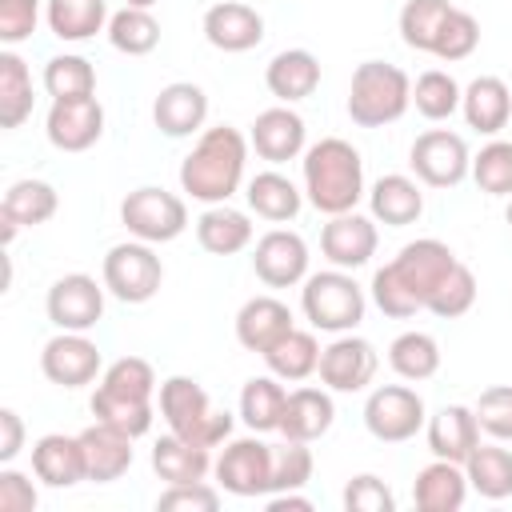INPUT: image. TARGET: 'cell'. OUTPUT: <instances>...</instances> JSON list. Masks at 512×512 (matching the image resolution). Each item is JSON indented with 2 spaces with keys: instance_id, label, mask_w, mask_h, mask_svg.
<instances>
[{
  "instance_id": "obj_18",
  "label": "cell",
  "mask_w": 512,
  "mask_h": 512,
  "mask_svg": "<svg viewBox=\"0 0 512 512\" xmlns=\"http://www.w3.org/2000/svg\"><path fill=\"white\" fill-rule=\"evenodd\" d=\"M248 144L256 148L260 160L288 164V160L304 156V148H308V124H304L300 112H292V104H276V108H264L252 120Z\"/></svg>"
},
{
  "instance_id": "obj_12",
  "label": "cell",
  "mask_w": 512,
  "mask_h": 512,
  "mask_svg": "<svg viewBox=\"0 0 512 512\" xmlns=\"http://www.w3.org/2000/svg\"><path fill=\"white\" fill-rule=\"evenodd\" d=\"M104 292V280L96 284V276L88 272H68L48 288L44 312L60 332H88L104 316Z\"/></svg>"
},
{
  "instance_id": "obj_32",
  "label": "cell",
  "mask_w": 512,
  "mask_h": 512,
  "mask_svg": "<svg viewBox=\"0 0 512 512\" xmlns=\"http://www.w3.org/2000/svg\"><path fill=\"white\" fill-rule=\"evenodd\" d=\"M244 200H248V208H252L260 220H268V224H288V220H296V212L304 208V192H300L284 172H276V168L256 172V176L248 180V188H244Z\"/></svg>"
},
{
  "instance_id": "obj_40",
  "label": "cell",
  "mask_w": 512,
  "mask_h": 512,
  "mask_svg": "<svg viewBox=\"0 0 512 512\" xmlns=\"http://www.w3.org/2000/svg\"><path fill=\"white\" fill-rule=\"evenodd\" d=\"M92 416L100 424H112V428L128 432L132 440H140L152 428V420H156V404L152 400H140V396H120V392H108V388L96 384V392H92Z\"/></svg>"
},
{
  "instance_id": "obj_8",
  "label": "cell",
  "mask_w": 512,
  "mask_h": 512,
  "mask_svg": "<svg viewBox=\"0 0 512 512\" xmlns=\"http://www.w3.org/2000/svg\"><path fill=\"white\" fill-rule=\"evenodd\" d=\"M212 476L220 484V492L228 496H268L272 492V444L260 440V432L252 436H228L216 464H212Z\"/></svg>"
},
{
  "instance_id": "obj_1",
  "label": "cell",
  "mask_w": 512,
  "mask_h": 512,
  "mask_svg": "<svg viewBox=\"0 0 512 512\" xmlns=\"http://www.w3.org/2000/svg\"><path fill=\"white\" fill-rule=\"evenodd\" d=\"M456 264H460L456 252L444 240H436V236L412 240L384 268H376V276H372V304L384 316H392V320H408V316L428 308L432 292L440 288V280Z\"/></svg>"
},
{
  "instance_id": "obj_43",
  "label": "cell",
  "mask_w": 512,
  "mask_h": 512,
  "mask_svg": "<svg viewBox=\"0 0 512 512\" xmlns=\"http://www.w3.org/2000/svg\"><path fill=\"white\" fill-rule=\"evenodd\" d=\"M460 96H464V88L456 84V76L440 72V68L420 72L412 84V104L424 120H448L452 112H460Z\"/></svg>"
},
{
  "instance_id": "obj_5",
  "label": "cell",
  "mask_w": 512,
  "mask_h": 512,
  "mask_svg": "<svg viewBox=\"0 0 512 512\" xmlns=\"http://www.w3.org/2000/svg\"><path fill=\"white\" fill-rule=\"evenodd\" d=\"M412 108V80L404 68L384 60H364L352 72L348 84V116L360 128H384L396 124Z\"/></svg>"
},
{
  "instance_id": "obj_34",
  "label": "cell",
  "mask_w": 512,
  "mask_h": 512,
  "mask_svg": "<svg viewBox=\"0 0 512 512\" xmlns=\"http://www.w3.org/2000/svg\"><path fill=\"white\" fill-rule=\"evenodd\" d=\"M44 16H48L52 36L64 44L92 40L96 32L108 28V4L104 0H48Z\"/></svg>"
},
{
  "instance_id": "obj_48",
  "label": "cell",
  "mask_w": 512,
  "mask_h": 512,
  "mask_svg": "<svg viewBox=\"0 0 512 512\" xmlns=\"http://www.w3.org/2000/svg\"><path fill=\"white\" fill-rule=\"evenodd\" d=\"M100 388L108 392H120V396H140V400H152L156 396V372L144 356H120L112 360L104 372H100Z\"/></svg>"
},
{
  "instance_id": "obj_2",
  "label": "cell",
  "mask_w": 512,
  "mask_h": 512,
  "mask_svg": "<svg viewBox=\"0 0 512 512\" xmlns=\"http://www.w3.org/2000/svg\"><path fill=\"white\" fill-rule=\"evenodd\" d=\"M248 136L232 124L204 128L192 152L180 160V188L200 204H228L248 168Z\"/></svg>"
},
{
  "instance_id": "obj_51",
  "label": "cell",
  "mask_w": 512,
  "mask_h": 512,
  "mask_svg": "<svg viewBox=\"0 0 512 512\" xmlns=\"http://www.w3.org/2000/svg\"><path fill=\"white\" fill-rule=\"evenodd\" d=\"M344 508L348 512H396V496L380 476L360 472L344 484Z\"/></svg>"
},
{
  "instance_id": "obj_14",
  "label": "cell",
  "mask_w": 512,
  "mask_h": 512,
  "mask_svg": "<svg viewBox=\"0 0 512 512\" xmlns=\"http://www.w3.org/2000/svg\"><path fill=\"white\" fill-rule=\"evenodd\" d=\"M40 372L56 384V388H84L104 372L100 348L84 336V332H56L44 348H40Z\"/></svg>"
},
{
  "instance_id": "obj_50",
  "label": "cell",
  "mask_w": 512,
  "mask_h": 512,
  "mask_svg": "<svg viewBox=\"0 0 512 512\" xmlns=\"http://www.w3.org/2000/svg\"><path fill=\"white\" fill-rule=\"evenodd\" d=\"M476 420H480V432L492 436V440H512V384H492L480 392V400L472 404Z\"/></svg>"
},
{
  "instance_id": "obj_25",
  "label": "cell",
  "mask_w": 512,
  "mask_h": 512,
  "mask_svg": "<svg viewBox=\"0 0 512 512\" xmlns=\"http://www.w3.org/2000/svg\"><path fill=\"white\" fill-rule=\"evenodd\" d=\"M468 500V472L456 460H432L412 480V504L420 512H456Z\"/></svg>"
},
{
  "instance_id": "obj_57",
  "label": "cell",
  "mask_w": 512,
  "mask_h": 512,
  "mask_svg": "<svg viewBox=\"0 0 512 512\" xmlns=\"http://www.w3.org/2000/svg\"><path fill=\"white\" fill-rule=\"evenodd\" d=\"M124 4H128V8H152L156 0H124Z\"/></svg>"
},
{
  "instance_id": "obj_20",
  "label": "cell",
  "mask_w": 512,
  "mask_h": 512,
  "mask_svg": "<svg viewBox=\"0 0 512 512\" xmlns=\"http://www.w3.org/2000/svg\"><path fill=\"white\" fill-rule=\"evenodd\" d=\"M200 28H204V40L220 52H248L264 40V16L252 4H240V0L212 4L204 12Z\"/></svg>"
},
{
  "instance_id": "obj_11",
  "label": "cell",
  "mask_w": 512,
  "mask_h": 512,
  "mask_svg": "<svg viewBox=\"0 0 512 512\" xmlns=\"http://www.w3.org/2000/svg\"><path fill=\"white\" fill-rule=\"evenodd\" d=\"M408 168L428 188H456L464 176H472V152L464 136L448 128H428L408 148Z\"/></svg>"
},
{
  "instance_id": "obj_17",
  "label": "cell",
  "mask_w": 512,
  "mask_h": 512,
  "mask_svg": "<svg viewBox=\"0 0 512 512\" xmlns=\"http://www.w3.org/2000/svg\"><path fill=\"white\" fill-rule=\"evenodd\" d=\"M44 132H48V144L60 152H88L104 136V104L96 96L52 100Z\"/></svg>"
},
{
  "instance_id": "obj_52",
  "label": "cell",
  "mask_w": 512,
  "mask_h": 512,
  "mask_svg": "<svg viewBox=\"0 0 512 512\" xmlns=\"http://www.w3.org/2000/svg\"><path fill=\"white\" fill-rule=\"evenodd\" d=\"M156 508H164V512H216V508H220V488H212L208 480L168 484V488L160 492Z\"/></svg>"
},
{
  "instance_id": "obj_7",
  "label": "cell",
  "mask_w": 512,
  "mask_h": 512,
  "mask_svg": "<svg viewBox=\"0 0 512 512\" xmlns=\"http://www.w3.org/2000/svg\"><path fill=\"white\" fill-rule=\"evenodd\" d=\"M100 280H104L108 296H116L120 304H148L164 284V264L152 244L132 236V240L108 248Z\"/></svg>"
},
{
  "instance_id": "obj_23",
  "label": "cell",
  "mask_w": 512,
  "mask_h": 512,
  "mask_svg": "<svg viewBox=\"0 0 512 512\" xmlns=\"http://www.w3.org/2000/svg\"><path fill=\"white\" fill-rule=\"evenodd\" d=\"M292 328H296L292 308L284 300H276V296H252L236 312V340L248 352H268Z\"/></svg>"
},
{
  "instance_id": "obj_42",
  "label": "cell",
  "mask_w": 512,
  "mask_h": 512,
  "mask_svg": "<svg viewBox=\"0 0 512 512\" xmlns=\"http://www.w3.org/2000/svg\"><path fill=\"white\" fill-rule=\"evenodd\" d=\"M44 92L52 100H76V96H96V68L76 56V52H60L44 64Z\"/></svg>"
},
{
  "instance_id": "obj_46",
  "label": "cell",
  "mask_w": 512,
  "mask_h": 512,
  "mask_svg": "<svg viewBox=\"0 0 512 512\" xmlns=\"http://www.w3.org/2000/svg\"><path fill=\"white\" fill-rule=\"evenodd\" d=\"M472 180L488 196H512V140H488L472 156Z\"/></svg>"
},
{
  "instance_id": "obj_15",
  "label": "cell",
  "mask_w": 512,
  "mask_h": 512,
  "mask_svg": "<svg viewBox=\"0 0 512 512\" xmlns=\"http://www.w3.org/2000/svg\"><path fill=\"white\" fill-rule=\"evenodd\" d=\"M376 244H380L376 220L372 216H360L356 208L352 212H340V216H328V224L320 228V252H324V260L332 268H344V272L364 268L376 256Z\"/></svg>"
},
{
  "instance_id": "obj_36",
  "label": "cell",
  "mask_w": 512,
  "mask_h": 512,
  "mask_svg": "<svg viewBox=\"0 0 512 512\" xmlns=\"http://www.w3.org/2000/svg\"><path fill=\"white\" fill-rule=\"evenodd\" d=\"M32 116V72L20 52H0V128H20Z\"/></svg>"
},
{
  "instance_id": "obj_13",
  "label": "cell",
  "mask_w": 512,
  "mask_h": 512,
  "mask_svg": "<svg viewBox=\"0 0 512 512\" xmlns=\"http://www.w3.org/2000/svg\"><path fill=\"white\" fill-rule=\"evenodd\" d=\"M380 356L372 348V340L356 336V332H340L324 352H320V384L328 392H364L376 380Z\"/></svg>"
},
{
  "instance_id": "obj_37",
  "label": "cell",
  "mask_w": 512,
  "mask_h": 512,
  "mask_svg": "<svg viewBox=\"0 0 512 512\" xmlns=\"http://www.w3.org/2000/svg\"><path fill=\"white\" fill-rule=\"evenodd\" d=\"M468 488L480 492L484 500H504L512 496V452L496 444H476V452L464 460Z\"/></svg>"
},
{
  "instance_id": "obj_55",
  "label": "cell",
  "mask_w": 512,
  "mask_h": 512,
  "mask_svg": "<svg viewBox=\"0 0 512 512\" xmlns=\"http://www.w3.org/2000/svg\"><path fill=\"white\" fill-rule=\"evenodd\" d=\"M24 448V420L12 408H0V464H12Z\"/></svg>"
},
{
  "instance_id": "obj_54",
  "label": "cell",
  "mask_w": 512,
  "mask_h": 512,
  "mask_svg": "<svg viewBox=\"0 0 512 512\" xmlns=\"http://www.w3.org/2000/svg\"><path fill=\"white\" fill-rule=\"evenodd\" d=\"M36 504H40L36 484L24 472L4 464L0 468V512H36Z\"/></svg>"
},
{
  "instance_id": "obj_35",
  "label": "cell",
  "mask_w": 512,
  "mask_h": 512,
  "mask_svg": "<svg viewBox=\"0 0 512 512\" xmlns=\"http://www.w3.org/2000/svg\"><path fill=\"white\" fill-rule=\"evenodd\" d=\"M288 392L280 384V376H252L240 388V420L248 424V432H280V416H284Z\"/></svg>"
},
{
  "instance_id": "obj_49",
  "label": "cell",
  "mask_w": 512,
  "mask_h": 512,
  "mask_svg": "<svg viewBox=\"0 0 512 512\" xmlns=\"http://www.w3.org/2000/svg\"><path fill=\"white\" fill-rule=\"evenodd\" d=\"M472 304H476V276H472L468 264H456V268L440 280V288L432 292L428 312L440 316V320H456V316H464Z\"/></svg>"
},
{
  "instance_id": "obj_21",
  "label": "cell",
  "mask_w": 512,
  "mask_h": 512,
  "mask_svg": "<svg viewBox=\"0 0 512 512\" xmlns=\"http://www.w3.org/2000/svg\"><path fill=\"white\" fill-rule=\"evenodd\" d=\"M32 476H36L44 488H72V484L88 480L80 436H64V432L40 436V440L32 444Z\"/></svg>"
},
{
  "instance_id": "obj_44",
  "label": "cell",
  "mask_w": 512,
  "mask_h": 512,
  "mask_svg": "<svg viewBox=\"0 0 512 512\" xmlns=\"http://www.w3.org/2000/svg\"><path fill=\"white\" fill-rule=\"evenodd\" d=\"M452 12V0H404L400 8V40L412 52H432V40Z\"/></svg>"
},
{
  "instance_id": "obj_38",
  "label": "cell",
  "mask_w": 512,
  "mask_h": 512,
  "mask_svg": "<svg viewBox=\"0 0 512 512\" xmlns=\"http://www.w3.org/2000/svg\"><path fill=\"white\" fill-rule=\"evenodd\" d=\"M60 208V196L48 180H16L4 200H0V216L16 220L20 228H36V224H48Z\"/></svg>"
},
{
  "instance_id": "obj_26",
  "label": "cell",
  "mask_w": 512,
  "mask_h": 512,
  "mask_svg": "<svg viewBox=\"0 0 512 512\" xmlns=\"http://www.w3.org/2000/svg\"><path fill=\"white\" fill-rule=\"evenodd\" d=\"M460 112H464V124L472 132L496 136L512 120V92L500 76H476L460 96Z\"/></svg>"
},
{
  "instance_id": "obj_4",
  "label": "cell",
  "mask_w": 512,
  "mask_h": 512,
  "mask_svg": "<svg viewBox=\"0 0 512 512\" xmlns=\"http://www.w3.org/2000/svg\"><path fill=\"white\" fill-rule=\"evenodd\" d=\"M156 400H160V416H164L168 432H176V436H184V440H192L200 448H220L232 436L236 416L224 412V408H212L208 392L192 376L160 380Z\"/></svg>"
},
{
  "instance_id": "obj_33",
  "label": "cell",
  "mask_w": 512,
  "mask_h": 512,
  "mask_svg": "<svg viewBox=\"0 0 512 512\" xmlns=\"http://www.w3.org/2000/svg\"><path fill=\"white\" fill-rule=\"evenodd\" d=\"M320 340H316V332H308V328H292V332H284L268 352H260L264 356V364H268V372L272 376H280L284 384L292 380H308V376H316V368H320Z\"/></svg>"
},
{
  "instance_id": "obj_22",
  "label": "cell",
  "mask_w": 512,
  "mask_h": 512,
  "mask_svg": "<svg viewBox=\"0 0 512 512\" xmlns=\"http://www.w3.org/2000/svg\"><path fill=\"white\" fill-rule=\"evenodd\" d=\"M424 432H428V448L436 460L464 464L480 444V420L468 404H444L436 416H428Z\"/></svg>"
},
{
  "instance_id": "obj_39",
  "label": "cell",
  "mask_w": 512,
  "mask_h": 512,
  "mask_svg": "<svg viewBox=\"0 0 512 512\" xmlns=\"http://www.w3.org/2000/svg\"><path fill=\"white\" fill-rule=\"evenodd\" d=\"M388 364L400 380H412V384L432 380L440 372V344L428 332H400L388 344Z\"/></svg>"
},
{
  "instance_id": "obj_31",
  "label": "cell",
  "mask_w": 512,
  "mask_h": 512,
  "mask_svg": "<svg viewBox=\"0 0 512 512\" xmlns=\"http://www.w3.org/2000/svg\"><path fill=\"white\" fill-rule=\"evenodd\" d=\"M212 448H200V444H192V440H184V436H176V432H168V436H160L156 444H152V468H156V476L164 480V484H192V480H204L208 472H212Z\"/></svg>"
},
{
  "instance_id": "obj_24",
  "label": "cell",
  "mask_w": 512,
  "mask_h": 512,
  "mask_svg": "<svg viewBox=\"0 0 512 512\" xmlns=\"http://www.w3.org/2000/svg\"><path fill=\"white\" fill-rule=\"evenodd\" d=\"M80 444H84V468L92 484H112L132 468V436L112 424H100V420L88 424L80 432Z\"/></svg>"
},
{
  "instance_id": "obj_6",
  "label": "cell",
  "mask_w": 512,
  "mask_h": 512,
  "mask_svg": "<svg viewBox=\"0 0 512 512\" xmlns=\"http://www.w3.org/2000/svg\"><path fill=\"white\" fill-rule=\"evenodd\" d=\"M364 288L352 280V272L344 268H328V272H308L304 288H300V312L316 332H356L364 320Z\"/></svg>"
},
{
  "instance_id": "obj_10",
  "label": "cell",
  "mask_w": 512,
  "mask_h": 512,
  "mask_svg": "<svg viewBox=\"0 0 512 512\" xmlns=\"http://www.w3.org/2000/svg\"><path fill=\"white\" fill-rule=\"evenodd\" d=\"M428 424L424 396L408 384H380L364 400V428L384 444H404Z\"/></svg>"
},
{
  "instance_id": "obj_53",
  "label": "cell",
  "mask_w": 512,
  "mask_h": 512,
  "mask_svg": "<svg viewBox=\"0 0 512 512\" xmlns=\"http://www.w3.org/2000/svg\"><path fill=\"white\" fill-rule=\"evenodd\" d=\"M40 0H0V44H20L36 32Z\"/></svg>"
},
{
  "instance_id": "obj_16",
  "label": "cell",
  "mask_w": 512,
  "mask_h": 512,
  "mask_svg": "<svg viewBox=\"0 0 512 512\" xmlns=\"http://www.w3.org/2000/svg\"><path fill=\"white\" fill-rule=\"evenodd\" d=\"M252 272L268 284V288H292L304 284L308 276V244L300 232L292 228H272L256 240L252 248Z\"/></svg>"
},
{
  "instance_id": "obj_27",
  "label": "cell",
  "mask_w": 512,
  "mask_h": 512,
  "mask_svg": "<svg viewBox=\"0 0 512 512\" xmlns=\"http://www.w3.org/2000/svg\"><path fill=\"white\" fill-rule=\"evenodd\" d=\"M264 84L280 104H296L308 100L320 88V60L308 48H284L268 60L264 68Z\"/></svg>"
},
{
  "instance_id": "obj_58",
  "label": "cell",
  "mask_w": 512,
  "mask_h": 512,
  "mask_svg": "<svg viewBox=\"0 0 512 512\" xmlns=\"http://www.w3.org/2000/svg\"><path fill=\"white\" fill-rule=\"evenodd\" d=\"M504 220H508V228H512V200H508V208H504Z\"/></svg>"
},
{
  "instance_id": "obj_28",
  "label": "cell",
  "mask_w": 512,
  "mask_h": 512,
  "mask_svg": "<svg viewBox=\"0 0 512 512\" xmlns=\"http://www.w3.org/2000/svg\"><path fill=\"white\" fill-rule=\"evenodd\" d=\"M368 208H372V220L388 224V228H408L420 220L424 212V192H420V180L404 176V172H388L380 176L372 188H368Z\"/></svg>"
},
{
  "instance_id": "obj_56",
  "label": "cell",
  "mask_w": 512,
  "mask_h": 512,
  "mask_svg": "<svg viewBox=\"0 0 512 512\" xmlns=\"http://www.w3.org/2000/svg\"><path fill=\"white\" fill-rule=\"evenodd\" d=\"M264 504H268V512H312V500L300 496V488L296 492H272Z\"/></svg>"
},
{
  "instance_id": "obj_47",
  "label": "cell",
  "mask_w": 512,
  "mask_h": 512,
  "mask_svg": "<svg viewBox=\"0 0 512 512\" xmlns=\"http://www.w3.org/2000/svg\"><path fill=\"white\" fill-rule=\"evenodd\" d=\"M476 44H480V24H476V16L452 4V12L444 16V24H440V32H436V40H432V56H436V60H448V64H452V60H468V56L476 52Z\"/></svg>"
},
{
  "instance_id": "obj_45",
  "label": "cell",
  "mask_w": 512,
  "mask_h": 512,
  "mask_svg": "<svg viewBox=\"0 0 512 512\" xmlns=\"http://www.w3.org/2000/svg\"><path fill=\"white\" fill-rule=\"evenodd\" d=\"M312 468H316V460H312V448L304 440H288L284 436L280 444H272V492L304 488L312 480Z\"/></svg>"
},
{
  "instance_id": "obj_30",
  "label": "cell",
  "mask_w": 512,
  "mask_h": 512,
  "mask_svg": "<svg viewBox=\"0 0 512 512\" xmlns=\"http://www.w3.org/2000/svg\"><path fill=\"white\" fill-rule=\"evenodd\" d=\"M196 240L212 256H236L252 244V220L232 204H208L196 216Z\"/></svg>"
},
{
  "instance_id": "obj_19",
  "label": "cell",
  "mask_w": 512,
  "mask_h": 512,
  "mask_svg": "<svg viewBox=\"0 0 512 512\" xmlns=\"http://www.w3.org/2000/svg\"><path fill=\"white\" fill-rule=\"evenodd\" d=\"M152 120L164 136L180 140V136H192V132H204V120H208V92L192 80H172L156 92L152 100Z\"/></svg>"
},
{
  "instance_id": "obj_41",
  "label": "cell",
  "mask_w": 512,
  "mask_h": 512,
  "mask_svg": "<svg viewBox=\"0 0 512 512\" xmlns=\"http://www.w3.org/2000/svg\"><path fill=\"white\" fill-rule=\"evenodd\" d=\"M108 44L124 56H148L160 44V20L152 16V8H120L108 16Z\"/></svg>"
},
{
  "instance_id": "obj_3",
  "label": "cell",
  "mask_w": 512,
  "mask_h": 512,
  "mask_svg": "<svg viewBox=\"0 0 512 512\" xmlns=\"http://www.w3.org/2000/svg\"><path fill=\"white\" fill-rule=\"evenodd\" d=\"M300 176H304V200L324 216L352 212L364 196V160L340 136H324L308 144L300 156Z\"/></svg>"
},
{
  "instance_id": "obj_9",
  "label": "cell",
  "mask_w": 512,
  "mask_h": 512,
  "mask_svg": "<svg viewBox=\"0 0 512 512\" xmlns=\"http://www.w3.org/2000/svg\"><path fill=\"white\" fill-rule=\"evenodd\" d=\"M120 224L144 244H168L188 228V204L168 188L144 184V188L124 196Z\"/></svg>"
},
{
  "instance_id": "obj_29",
  "label": "cell",
  "mask_w": 512,
  "mask_h": 512,
  "mask_svg": "<svg viewBox=\"0 0 512 512\" xmlns=\"http://www.w3.org/2000/svg\"><path fill=\"white\" fill-rule=\"evenodd\" d=\"M332 420H336V404H332L328 388H296V392H288V404L280 416V436L312 444L332 428Z\"/></svg>"
}]
</instances>
